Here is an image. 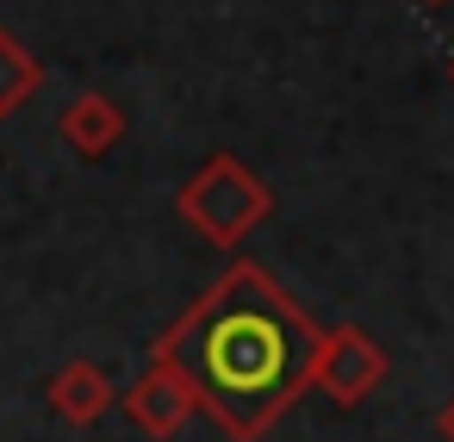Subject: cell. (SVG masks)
<instances>
[{
  "label": "cell",
  "instance_id": "cell-10",
  "mask_svg": "<svg viewBox=\"0 0 454 442\" xmlns=\"http://www.w3.org/2000/svg\"><path fill=\"white\" fill-rule=\"evenodd\" d=\"M448 75H454V63H448Z\"/></svg>",
  "mask_w": 454,
  "mask_h": 442
},
{
  "label": "cell",
  "instance_id": "cell-8",
  "mask_svg": "<svg viewBox=\"0 0 454 442\" xmlns=\"http://www.w3.org/2000/svg\"><path fill=\"white\" fill-rule=\"evenodd\" d=\"M435 430H442V436H448V442H454V399H448V405H442V411H435Z\"/></svg>",
  "mask_w": 454,
  "mask_h": 442
},
{
  "label": "cell",
  "instance_id": "cell-6",
  "mask_svg": "<svg viewBox=\"0 0 454 442\" xmlns=\"http://www.w3.org/2000/svg\"><path fill=\"white\" fill-rule=\"evenodd\" d=\"M44 399H51V411H57L63 423H100V417L119 405V386H113V374H106L100 361L75 355V361H63V367L51 374Z\"/></svg>",
  "mask_w": 454,
  "mask_h": 442
},
{
  "label": "cell",
  "instance_id": "cell-1",
  "mask_svg": "<svg viewBox=\"0 0 454 442\" xmlns=\"http://www.w3.org/2000/svg\"><path fill=\"white\" fill-rule=\"evenodd\" d=\"M324 330L311 312L249 256H237L162 336L156 361L181 367L200 392V411L231 442H262L274 417L311 392Z\"/></svg>",
  "mask_w": 454,
  "mask_h": 442
},
{
  "label": "cell",
  "instance_id": "cell-5",
  "mask_svg": "<svg viewBox=\"0 0 454 442\" xmlns=\"http://www.w3.org/2000/svg\"><path fill=\"white\" fill-rule=\"evenodd\" d=\"M125 107L113 100V94H100V88H88V94H75L69 107H63V119H57V131H63V144L82 156V162H100V156H113L119 150V138H125Z\"/></svg>",
  "mask_w": 454,
  "mask_h": 442
},
{
  "label": "cell",
  "instance_id": "cell-4",
  "mask_svg": "<svg viewBox=\"0 0 454 442\" xmlns=\"http://www.w3.org/2000/svg\"><path fill=\"white\" fill-rule=\"evenodd\" d=\"M119 405H125V417L144 430V436H156V442H168L193 411H200V392H193V380L181 374V367H168V361H150L125 392H119Z\"/></svg>",
  "mask_w": 454,
  "mask_h": 442
},
{
  "label": "cell",
  "instance_id": "cell-9",
  "mask_svg": "<svg viewBox=\"0 0 454 442\" xmlns=\"http://www.w3.org/2000/svg\"><path fill=\"white\" fill-rule=\"evenodd\" d=\"M423 7H442V0H423Z\"/></svg>",
  "mask_w": 454,
  "mask_h": 442
},
{
  "label": "cell",
  "instance_id": "cell-3",
  "mask_svg": "<svg viewBox=\"0 0 454 442\" xmlns=\"http://www.w3.org/2000/svg\"><path fill=\"white\" fill-rule=\"evenodd\" d=\"M386 380V349L361 330V324H336V330H324V343H317V367H311V386L330 399V405H342V411H355V405H367V392Z\"/></svg>",
  "mask_w": 454,
  "mask_h": 442
},
{
  "label": "cell",
  "instance_id": "cell-7",
  "mask_svg": "<svg viewBox=\"0 0 454 442\" xmlns=\"http://www.w3.org/2000/svg\"><path fill=\"white\" fill-rule=\"evenodd\" d=\"M38 88H44V63L26 51V38H20V32L0 26V119L26 113V100H32Z\"/></svg>",
  "mask_w": 454,
  "mask_h": 442
},
{
  "label": "cell",
  "instance_id": "cell-2",
  "mask_svg": "<svg viewBox=\"0 0 454 442\" xmlns=\"http://www.w3.org/2000/svg\"><path fill=\"white\" fill-rule=\"evenodd\" d=\"M175 212H181V225H193L212 249H243V237L274 218V187H268L249 162H237L231 150H218V156H206V162L181 181Z\"/></svg>",
  "mask_w": 454,
  "mask_h": 442
}]
</instances>
